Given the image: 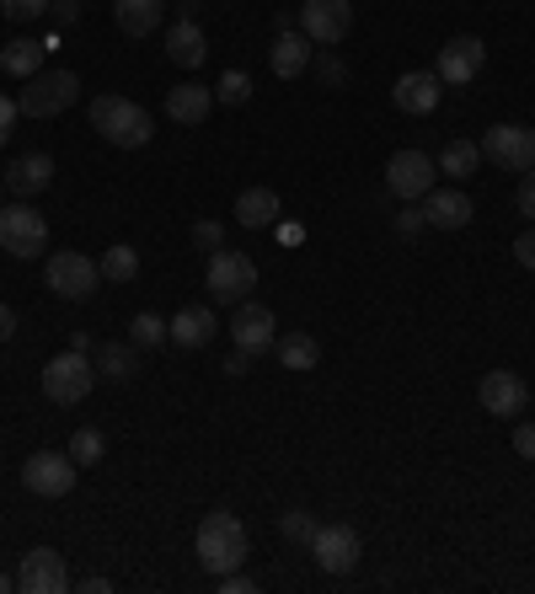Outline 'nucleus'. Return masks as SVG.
Wrapping results in <instances>:
<instances>
[{
  "label": "nucleus",
  "mask_w": 535,
  "mask_h": 594,
  "mask_svg": "<svg viewBox=\"0 0 535 594\" xmlns=\"http://www.w3.org/2000/svg\"><path fill=\"white\" fill-rule=\"evenodd\" d=\"M193 546H199V563L220 578V573H236L246 563V525H241L231 509H209L204 520H199V535H193Z\"/></svg>",
  "instance_id": "nucleus-1"
},
{
  "label": "nucleus",
  "mask_w": 535,
  "mask_h": 594,
  "mask_svg": "<svg viewBox=\"0 0 535 594\" xmlns=\"http://www.w3.org/2000/svg\"><path fill=\"white\" fill-rule=\"evenodd\" d=\"M91 129L119 150H140V145H150V134H155V123H150L145 108L129 102V97H113V91L91 102Z\"/></svg>",
  "instance_id": "nucleus-2"
},
{
  "label": "nucleus",
  "mask_w": 535,
  "mask_h": 594,
  "mask_svg": "<svg viewBox=\"0 0 535 594\" xmlns=\"http://www.w3.org/2000/svg\"><path fill=\"white\" fill-rule=\"evenodd\" d=\"M91 386H97V364H91L81 349H64L43 364V396L54 402V407H75V402H87Z\"/></svg>",
  "instance_id": "nucleus-3"
},
{
  "label": "nucleus",
  "mask_w": 535,
  "mask_h": 594,
  "mask_svg": "<svg viewBox=\"0 0 535 594\" xmlns=\"http://www.w3.org/2000/svg\"><path fill=\"white\" fill-rule=\"evenodd\" d=\"M0 246L17 258V263H28V258H49V220L38 214L32 204H0Z\"/></svg>",
  "instance_id": "nucleus-4"
},
{
  "label": "nucleus",
  "mask_w": 535,
  "mask_h": 594,
  "mask_svg": "<svg viewBox=\"0 0 535 594\" xmlns=\"http://www.w3.org/2000/svg\"><path fill=\"white\" fill-rule=\"evenodd\" d=\"M75 97H81V75L64 70V64H54V70H38L28 87H22L17 108H22L28 119H54V113H64Z\"/></svg>",
  "instance_id": "nucleus-5"
},
{
  "label": "nucleus",
  "mask_w": 535,
  "mask_h": 594,
  "mask_svg": "<svg viewBox=\"0 0 535 594\" xmlns=\"http://www.w3.org/2000/svg\"><path fill=\"white\" fill-rule=\"evenodd\" d=\"M204 290L209 300H252L258 290V263L246 258V252H231V246H220V252H209V268H204Z\"/></svg>",
  "instance_id": "nucleus-6"
},
{
  "label": "nucleus",
  "mask_w": 535,
  "mask_h": 594,
  "mask_svg": "<svg viewBox=\"0 0 535 594\" xmlns=\"http://www.w3.org/2000/svg\"><path fill=\"white\" fill-rule=\"evenodd\" d=\"M75 476H81V466L70 461V450H32L22 461V487L38 499H64L75 487Z\"/></svg>",
  "instance_id": "nucleus-7"
},
{
  "label": "nucleus",
  "mask_w": 535,
  "mask_h": 594,
  "mask_svg": "<svg viewBox=\"0 0 535 594\" xmlns=\"http://www.w3.org/2000/svg\"><path fill=\"white\" fill-rule=\"evenodd\" d=\"M97 279H102V268L91 263L87 252H54V258H43V284L54 290L60 300H91L97 295Z\"/></svg>",
  "instance_id": "nucleus-8"
},
{
  "label": "nucleus",
  "mask_w": 535,
  "mask_h": 594,
  "mask_svg": "<svg viewBox=\"0 0 535 594\" xmlns=\"http://www.w3.org/2000/svg\"><path fill=\"white\" fill-rule=\"evenodd\" d=\"M386 188L402 199V204L428 199V193L440 188V161L423 155V150H396V155L386 161Z\"/></svg>",
  "instance_id": "nucleus-9"
},
{
  "label": "nucleus",
  "mask_w": 535,
  "mask_h": 594,
  "mask_svg": "<svg viewBox=\"0 0 535 594\" xmlns=\"http://www.w3.org/2000/svg\"><path fill=\"white\" fill-rule=\"evenodd\" d=\"M482 161H493V167L525 178L535 167V129H525V123H493V129L482 134Z\"/></svg>",
  "instance_id": "nucleus-10"
},
{
  "label": "nucleus",
  "mask_w": 535,
  "mask_h": 594,
  "mask_svg": "<svg viewBox=\"0 0 535 594\" xmlns=\"http://www.w3.org/2000/svg\"><path fill=\"white\" fill-rule=\"evenodd\" d=\"M311 557H316L322 573H354L359 557H364V541H359L354 525H316Z\"/></svg>",
  "instance_id": "nucleus-11"
},
{
  "label": "nucleus",
  "mask_w": 535,
  "mask_h": 594,
  "mask_svg": "<svg viewBox=\"0 0 535 594\" xmlns=\"http://www.w3.org/2000/svg\"><path fill=\"white\" fill-rule=\"evenodd\" d=\"M300 28H305L311 43L337 49L349 38V28H354V0H305L300 6Z\"/></svg>",
  "instance_id": "nucleus-12"
},
{
  "label": "nucleus",
  "mask_w": 535,
  "mask_h": 594,
  "mask_svg": "<svg viewBox=\"0 0 535 594\" xmlns=\"http://www.w3.org/2000/svg\"><path fill=\"white\" fill-rule=\"evenodd\" d=\"M231 343H236L241 354H268L273 343H279V322H273V311L258 305V300H241L236 311H231Z\"/></svg>",
  "instance_id": "nucleus-13"
},
{
  "label": "nucleus",
  "mask_w": 535,
  "mask_h": 594,
  "mask_svg": "<svg viewBox=\"0 0 535 594\" xmlns=\"http://www.w3.org/2000/svg\"><path fill=\"white\" fill-rule=\"evenodd\" d=\"M482 64H487V43L472 38V32H461V38H450L445 49H440L434 75H440L445 87H472L476 75H482Z\"/></svg>",
  "instance_id": "nucleus-14"
},
{
  "label": "nucleus",
  "mask_w": 535,
  "mask_h": 594,
  "mask_svg": "<svg viewBox=\"0 0 535 594\" xmlns=\"http://www.w3.org/2000/svg\"><path fill=\"white\" fill-rule=\"evenodd\" d=\"M17 590H22V594H64V590H70L64 557L54 552V546H32V552H22V567H17Z\"/></svg>",
  "instance_id": "nucleus-15"
},
{
  "label": "nucleus",
  "mask_w": 535,
  "mask_h": 594,
  "mask_svg": "<svg viewBox=\"0 0 535 594\" xmlns=\"http://www.w3.org/2000/svg\"><path fill=\"white\" fill-rule=\"evenodd\" d=\"M476 402H482V413H493V417H519L525 402H531V386L514 370H487L482 386H476Z\"/></svg>",
  "instance_id": "nucleus-16"
},
{
  "label": "nucleus",
  "mask_w": 535,
  "mask_h": 594,
  "mask_svg": "<svg viewBox=\"0 0 535 594\" xmlns=\"http://www.w3.org/2000/svg\"><path fill=\"white\" fill-rule=\"evenodd\" d=\"M440 91H445V81H440L434 70H407V75H396L391 102H396L402 113H413V119H428V113L440 108Z\"/></svg>",
  "instance_id": "nucleus-17"
},
{
  "label": "nucleus",
  "mask_w": 535,
  "mask_h": 594,
  "mask_svg": "<svg viewBox=\"0 0 535 594\" xmlns=\"http://www.w3.org/2000/svg\"><path fill=\"white\" fill-rule=\"evenodd\" d=\"M6 193L11 199H38L43 188H54V155H43V150H28V155H17L11 167H6Z\"/></svg>",
  "instance_id": "nucleus-18"
},
{
  "label": "nucleus",
  "mask_w": 535,
  "mask_h": 594,
  "mask_svg": "<svg viewBox=\"0 0 535 594\" xmlns=\"http://www.w3.org/2000/svg\"><path fill=\"white\" fill-rule=\"evenodd\" d=\"M472 214H476V204L461 193V188H434L428 204H423V220H428L434 231H466Z\"/></svg>",
  "instance_id": "nucleus-19"
},
{
  "label": "nucleus",
  "mask_w": 535,
  "mask_h": 594,
  "mask_svg": "<svg viewBox=\"0 0 535 594\" xmlns=\"http://www.w3.org/2000/svg\"><path fill=\"white\" fill-rule=\"evenodd\" d=\"M166 60L178 64V70H199V64L209 60V38H204V28L199 22H172L166 28Z\"/></svg>",
  "instance_id": "nucleus-20"
},
{
  "label": "nucleus",
  "mask_w": 535,
  "mask_h": 594,
  "mask_svg": "<svg viewBox=\"0 0 535 594\" xmlns=\"http://www.w3.org/2000/svg\"><path fill=\"white\" fill-rule=\"evenodd\" d=\"M166 332H172V343H182V349H204V343H214V332H220V316H214L209 305H182L178 316L166 322Z\"/></svg>",
  "instance_id": "nucleus-21"
},
{
  "label": "nucleus",
  "mask_w": 535,
  "mask_h": 594,
  "mask_svg": "<svg viewBox=\"0 0 535 594\" xmlns=\"http://www.w3.org/2000/svg\"><path fill=\"white\" fill-rule=\"evenodd\" d=\"M209 108H214V91L199 87V81H182V87L166 91V119L182 123V129L204 123V119H209Z\"/></svg>",
  "instance_id": "nucleus-22"
},
{
  "label": "nucleus",
  "mask_w": 535,
  "mask_h": 594,
  "mask_svg": "<svg viewBox=\"0 0 535 594\" xmlns=\"http://www.w3.org/2000/svg\"><path fill=\"white\" fill-rule=\"evenodd\" d=\"M268 70L279 75V81H295L311 70V38H300V32H279L273 38V49H268Z\"/></svg>",
  "instance_id": "nucleus-23"
},
{
  "label": "nucleus",
  "mask_w": 535,
  "mask_h": 594,
  "mask_svg": "<svg viewBox=\"0 0 535 594\" xmlns=\"http://www.w3.org/2000/svg\"><path fill=\"white\" fill-rule=\"evenodd\" d=\"M161 11H166V0H113V22L123 38H150L161 28Z\"/></svg>",
  "instance_id": "nucleus-24"
},
{
  "label": "nucleus",
  "mask_w": 535,
  "mask_h": 594,
  "mask_svg": "<svg viewBox=\"0 0 535 594\" xmlns=\"http://www.w3.org/2000/svg\"><path fill=\"white\" fill-rule=\"evenodd\" d=\"M49 60V49H43V38H11L6 49H0V70L6 75H17V81H32L38 70Z\"/></svg>",
  "instance_id": "nucleus-25"
},
{
  "label": "nucleus",
  "mask_w": 535,
  "mask_h": 594,
  "mask_svg": "<svg viewBox=\"0 0 535 594\" xmlns=\"http://www.w3.org/2000/svg\"><path fill=\"white\" fill-rule=\"evenodd\" d=\"M279 193L273 188H246L236 199V225H246V231H268V225H279Z\"/></svg>",
  "instance_id": "nucleus-26"
},
{
  "label": "nucleus",
  "mask_w": 535,
  "mask_h": 594,
  "mask_svg": "<svg viewBox=\"0 0 535 594\" xmlns=\"http://www.w3.org/2000/svg\"><path fill=\"white\" fill-rule=\"evenodd\" d=\"M273 354L284 370H316V359H322V343L311 338V332H290V338H279L273 343Z\"/></svg>",
  "instance_id": "nucleus-27"
},
{
  "label": "nucleus",
  "mask_w": 535,
  "mask_h": 594,
  "mask_svg": "<svg viewBox=\"0 0 535 594\" xmlns=\"http://www.w3.org/2000/svg\"><path fill=\"white\" fill-rule=\"evenodd\" d=\"M440 172L455 182H466L482 172V145H472V140H450L445 150H440Z\"/></svg>",
  "instance_id": "nucleus-28"
},
{
  "label": "nucleus",
  "mask_w": 535,
  "mask_h": 594,
  "mask_svg": "<svg viewBox=\"0 0 535 594\" xmlns=\"http://www.w3.org/2000/svg\"><path fill=\"white\" fill-rule=\"evenodd\" d=\"M102 279H108V284H134V279H140V252H134V246H129V241H119V246H108V252H102Z\"/></svg>",
  "instance_id": "nucleus-29"
},
{
  "label": "nucleus",
  "mask_w": 535,
  "mask_h": 594,
  "mask_svg": "<svg viewBox=\"0 0 535 594\" xmlns=\"http://www.w3.org/2000/svg\"><path fill=\"white\" fill-rule=\"evenodd\" d=\"M129 343H134V349H166V343H172V332H166V316H155V311H140V316L129 322Z\"/></svg>",
  "instance_id": "nucleus-30"
},
{
  "label": "nucleus",
  "mask_w": 535,
  "mask_h": 594,
  "mask_svg": "<svg viewBox=\"0 0 535 594\" xmlns=\"http://www.w3.org/2000/svg\"><path fill=\"white\" fill-rule=\"evenodd\" d=\"M97 375L129 381V375H134V343H102V349H97Z\"/></svg>",
  "instance_id": "nucleus-31"
},
{
  "label": "nucleus",
  "mask_w": 535,
  "mask_h": 594,
  "mask_svg": "<svg viewBox=\"0 0 535 594\" xmlns=\"http://www.w3.org/2000/svg\"><path fill=\"white\" fill-rule=\"evenodd\" d=\"M102 455H108V434H102V429H75V434H70V461H75L81 472L97 466Z\"/></svg>",
  "instance_id": "nucleus-32"
},
{
  "label": "nucleus",
  "mask_w": 535,
  "mask_h": 594,
  "mask_svg": "<svg viewBox=\"0 0 535 594\" xmlns=\"http://www.w3.org/2000/svg\"><path fill=\"white\" fill-rule=\"evenodd\" d=\"M214 97H220L225 108H241V102H252V75H246V70H225V75L214 81Z\"/></svg>",
  "instance_id": "nucleus-33"
},
{
  "label": "nucleus",
  "mask_w": 535,
  "mask_h": 594,
  "mask_svg": "<svg viewBox=\"0 0 535 594\" xmlns=\"http://www.w3.org/2000/svg\"><path fill=\"white\" fill-rule=\"evenodd\" d=\"M279 531H284V541H295V546H311L316 514H311V509H290V514H279Z\"/></svg>",
  "instance_id": "nucleus-34"
},
{
  "label": "nucleus",
  "mask_w": 535,
  "mask_h": 594,
  "mask_svg": "<svg viewBox=\"0 0 535 594\" xmlns=\"http://www.w3.org/2000/svg\"><path fill=\"white\" fill-rule=\"evenodd\" d=\"M49 11V0H0V17L6 22H32V17H43Z\"/></svg>",
  "instance_id": "nucleus-35"
},
{
  "label": "nucleus",
  "mask_w": 535,
  "mask_h": 594,
  "mask_svg": "<svg viewBox=\"0 0 535 594\" xmlns=\"http://www.w3.org/2000/svg\"><path fill=\"white\" fill-rule=\"evenodd\" d=\"M193 246L220 252V246H225V225H220V220H199V225H193Z\"/></svg>",
  "instance_id": "nucleus-36"
},
{
  "label": "nucleus",
  "mask_w": 535,
  "mask_h": 594,
  "mask_svg": "<svg viewBox=\"0 0 535 594\" xmlns=\"http://www.w3.org/2000/svg\"><path fill=\"white\" fill-rule=\"evenodd\" d=\"M316 81H322V87H343V81H349V70H343L337 54H322V60H316Z\"/></svg>",
  "instance_id": "nucleus-37"
},
{
  "label": "nucleus",
  "mask_w": 535,
  "mask_h": 594,
  "mask_svg": "<svg viewBox=\"0 0 535 594\" xmlns=\"http://www.w3.org/2000/svg\"><path fill=\"white\" fill-rule=\"evenodd\" d=\"M17 119H22V108H17V97H6V91H0V145L11 140V129H17Z\"/></svg>",
  "instance_id": "nucleus-38"
},
{
  "label": "nucleus",
  "mask_w": 535,
  "mask_h": 594,
  "mask_svg": "<svg viewBox=\"0 0 535 594\" xmlns=\"http://www.w3.org/2000/svg\"><path fill=\"white\" fill-rule=\"evenodd\" d=\"M423 225H428V220H423V209H417V204L396 209V231H402V236H417V231H423Z\"/></svg>",
  "instance_id": "nucleus-39"
},
{
  "label": "nucleus",
  "mask_w": 535,
  "mask_h": 594,
  "mask_svg": "<svg viewBox=\"0 0 535 594\" xmlns=\"http://www.w3.org/2000/svg\"><path fill=\"white\" fill-rule=\"evenodd\" d=\"M214 584H220V594H252L258 590V584H252V578H246V573H220V578H214Z\"/></svg>",
  "instance_id": "nucleus-40"
},
{
  "label": "nucleus",
  "mask_w": 535,
  "mask_h": 594,
  "mask_svg": "<svg viewBox=\"0 0 535 594\" xmlns=\"http://www.w3.org/2000/svg\"><path fill=\"white\" fill-rule=\"evenodd\" d=\"M514 455L535 461V423H519V429H514Z\"/></svg>",
  "instance_id": "nucleus-41"
},
{
  "label": "nucleus",
  "mask_w": 535,
  "mask_h": 594,
  "mask_svg": "<svg viewBox=\"0 0 535 594\" xmlns=\"http://www.w3.org/2000/svg\"><path fill=\"white\" fill-rule=\"evenodd\" d=\"M49 11H54V22H81V0H49Z\"/></svg>",
  "instance_id": "nucleus-42"
},
{
  "label": "nucleus",
  "mask_w": 535,
  "mask_h": 594,
  "mask_svg": "<svg viewBox=\"0 0 535 594\" xmlns=\"http://www.w3.org/2000/svg\"><path fill=\"white\" fill-rule=\"evenodd\" d=\"M519 214H531V220H535V167L519 178Z\"/></svg>",
  "instance_id": "nucleus-43"
},
{
  "label": "nucleus",
  "mask_w": 535,
  "mask_h": 594,
  "mask_svg": "<svg viewBox=\"0 0 535 594\" xmlns=\"http://www.w3.org/2000/svg\"><path fill=\"white\" fill-rule=\"evenodd\" d=\"M514 258H519V268H531L535 273V231H525V236L514 241Z\"/></svg>",
  "instance_id": "nucleus-44"
},
{
  "label": "nucleus",
  "mask_w": 535,
  "mask_h": 594,
  "mask_svg": "<svg viewBox=\"0 0 535 594\" xmlns=\"http://www.w3.org/2000/svg\"><path fill=\"white\" fill-rule=\"evenodd\" d=\"M11 338H17V311L0 300V343H11Z\"/></svg>",
  "instance_id": "nucleus-45"
},
{
  "label": "nucleus",
  "mask_w": 535,
  "mask_h": 594,
  "mask_svg": "<svg viewBox=\"0 0 535 594\" xmlns=\"http://www.w3.org/2000/svg\"><path fill=\"white\" fill-rule=\"evenodd\" d=\"M246 364H252V354H241V349H236V354L225 359V375H231V381H241V375H246Z\"/></svg>",
  "instance_id": "nucleus-46"
},
{
  "label": "nucleus",
  "mask_w": 535,
  "mask_h": 594,
  "mask_svg": "<svg viewBox=\"0 0 535 594\" xmlns=\"http://www.w3.org/2000/svg\"><path fill=\"white\" fill-rule=\"evenodd\" d=\"M81 590H87V594H113V578H102V573H91V578H81Z\"/></svg>",
  "instance_id": "nucleus-47"
},
{
  "label": "nucleus",
  "mask_w": 535,
  "mask_h": 594,
  "mask_svg": "<svg viewBox=\"0 0 535 594\" xmlns=\"http://www.w3.org/2000/svg\"><path fill=\"white\" fill-rule=\"evenodd\" d=\"M0 590H11V578H6V573H0Z\"/></svg>",
  "instance_id": "nucleus-48"
},
{
  "label": "nucleus",
  "mask_w": 535,
  "mask_h": 594,
  "mask_svg": "<svg viewBox=\"0 0 535 594\" xmlns=\"http://www.w3.org/2000/svg\"><path fill=\"white\" fill-rule=\"evenodd\" d=\"M0 204H6V182H0Z\"/></svg>",
  "instance_id": "nucleus-49"
}]
</instances>
